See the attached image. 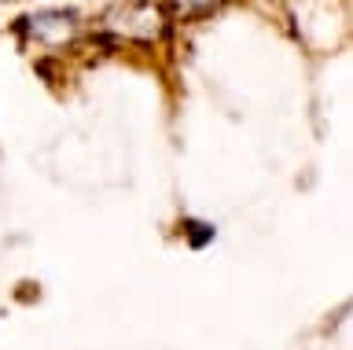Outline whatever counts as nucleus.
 Segmentation results:
<instances>
[{"mask_svg":"<svg viewBox=\"0 0 353 350\" xmlns=\"http://www.w3.org/2000/svg\"><path fill=\"white\" fill-rule=\"evenodd\" d=\"M165 4H173L176 15H181V12H192V8H199V0H165Z\"/></svg>","mask_w":353,"mask_h":350,"instance_id":"obj_4","label":"nucleus"},{"mask_svg":"<svg viewBox=\"0 0 353 350\" xmlns=\"http://www.w3.org/2000/svg\"><path fill=\"white\" fill-rule=\"evenodd\" d=\"M184 236H188V244L199 251V247L214 244L217 229H214V225H206V222H195V217H184Z\"/></svg>","mask_w":353,"mask_h":350,"instance_id":"obj_3","label":"nucleus"},{"mask_svg":"<svg viewBox=\"0 0 353 350\" xmlns=\"http://www.w3.org/2000/svg\"><path fill=\"white\" fill-rule=\"evenodd\" d=\"M77 30H81V15L74 8H48V12L22 15L15 23V34L26 41H37V45H63Z\"/></svg>","mask_w":353,"mask_h":350,"instance_id":"obj_2","label":"nucleus"},{"mask_svg":"<svg viewBox=\"0 0 353 350\" xmlns=\"http://www.w3.org/2000/svg\"><path fill=\"white\" fill-rule=\"evenodd\" d=\"M99 23L118 41H137V45H154L165 34V12L154 0H118L103 12Z\"/></svg>","mask_w":353,"mask_h":350,"instance_id":"obj_1","label":"nucleus"}]
</instances>
